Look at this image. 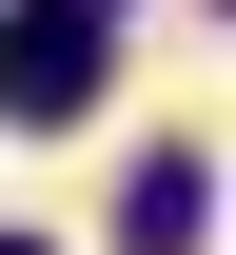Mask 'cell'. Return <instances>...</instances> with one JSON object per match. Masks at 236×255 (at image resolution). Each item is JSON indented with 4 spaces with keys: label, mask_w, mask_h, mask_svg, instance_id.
Segmentation results:
<instances>
[{
    "label": "cell",
    "mask_w": 236,
    "mask_h": 255,
    "mask_svg": "<svg viewBox=\"0 0 236 255\" xmlns=\"http://www.w3.org/2000/svg\"><path fill=\"white\" fill-rule=\"evenodd\" d=\"M118 236H138V255H197V157H138V196H118Z\"/></svg>",
    "instance_id": "2"
},
{
    "label": "cell",
    "mask_w": 236,
    "mask_h": 255,
    "mask_svg": "<svg viewBox=\"0 0 236 255\" xmlns=\"http://www.w3.org/2000/svg\"><path fill=\"white\" fill-rule=\"evenodd\" d=\"M79 98H99V0H20V20H0V118L59 137Z\"/></svg>",
    "instance_id": "1"
},
{
    "label": "cell",
    "mask_w": 236,
    "mask_h": 255,
    "mask_svg": "<svg viewBox=\"0 0 236 255\" xmlns=\"http://www.w3.org/2000/svg\"><path fill=\"white\" fill-rule=\"evenodd\" d=\"M0 255H39V236H0Z\"/></svg>",
    "instance_id": "3"
}]
</instances>
